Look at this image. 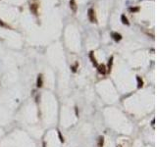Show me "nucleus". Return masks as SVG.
<instances>
[{
    "label": "nucleus",
    "mask_w": 157,
    "mask_h": 147,
    "mask_svg": "<svg viewBox=\"0 0 157 147\" xmlns=\"http://www.w3.org/2000/svg\"><path fill=\"white\" fill-rule=\"evenodd\" d=\"M87 15H88V19L91 23H96V18H95V13L93 11V9H88V12H87Z\"/></svg>",
    "instance_id": "1"
},
{
    "label": "nucleus",
    "mask_w": 157,
    "mask_h": 147,
    "mask_svg": "<svg viewBox=\"0 0 157 147\" xmlns=\"http://www.w3.org/2000/svg\"><path fill=\"white\" fill-rule=\"evenodd\" d=\"M96 68L98 70V73L101 74V75H105V74H106V66L104 64H99Z\"/></svg>",
    "instance_id": "2"
},
{
    "label": "nucleus",
    "mask_w": 157,
    "mask_h": 147,
    "mask_svg": "<svg viewBox=\"0 0 157 147\" xmlns=\"http://www.w3.org/2000/svg\"><path fill=\"white\" fill-rule=\"evenodd\" d=\"M111 36H112V38L115 40V41H120L121 39H122V35L120 34V33H111Z\"/></svg>",
    "instance_id": "3"
},
{
    "label": "nucleus",
    "mask_w": 157,
    "mask_h": 147,
    "mask_svg": "<svg viewBox=\"0 0 157 147\" xmlns=\"http://www.w3.org/2000/svg\"><path fill=\"white\" fill-rule=\"evenodd\" d=\"M89 59L91 60V63L93 64V66H94V67H97V66H98L97 61H96L95 57L93 56V51H90V52H89Z\"/></svg>",
    "instance_id": "4"
},
{
    "label": "nucleus",
    "mask_w": 157,
    "mask_h": 147,
    "mask_svg": "<svg viewBox=\"0 0 157 147\" xmlns=\"http://www.w3.org/2000/svg\"><path fill=\"white\" fill-rule=\"evenodd\" d=\"M103 144H104V137L100 135L97 139V147H103Z\"/></svg>",
    "instance_id": "5"
},
{
    "label": "nucleus",
    "mask_w": 157,
    "mask_h": 147,
    "mask_svg": "<svg viewBox=\"0 0 157 147\" xmlns=\"http://www.w3.org/2000/svg\"><path fill=\"white\" fill-rule=\"evenodd\" d=\"M70 7L73 10V12H75V13L77 12V4H76L75 0H71V1H70Z\"/></svg>",
    "instance_id": "6"
},
{
    "label": "nucleus",
    "mask_w": 157,
    "mask_h": 147,
    "mask_svg": "<svg viewBox=\"0 0 157 147\" xmlns=\"http://www.w3.org/2000/svg\"><path fill=\"white\" fill-rule=\"evenodd\" d=\"M36 86L39 88L42 86V76L41 75H38L37 77V81H36Z\"/></svg>",
    "instance_id": "7"
},
{
    "label": "nucleus",
    "mask_w": 157,
    "mask_h": 147,
    "mask_svg": "<svg viewBox=\"0 0 157 147\" xmlns=\"http://www.w3.org/2000/svg\"><path fill=\"white\" fill-rule=\"evenodd\" d=\"M137 82H138V88H141L143 86V81L140 77H137Z\"/></svg>",
    "instance_id": "8"
},
{
    "label": "nucleus",
    "mask_w": 157,
    "mask_h": 147,
    "mask_svg": "<svg viewBox=\"0 0 157 147\" xmlns=\"http://www.w3.org/2000/svg\"><path fill=\"white\" fill-rule=\"evenodd\" d=\"M121 21H122V23H123L124 24H126V26H129V24H130V23H129V21H128V18H127L125 15H122V16H121Z\"/></svg>",
    "instance_id": "9"
},
{
    "label": "nucleus",
    "mask_w": 157,
    "mask_h": 147,
    "mask_svg": "<svg viewBox=\"0 0 157 147\" xmlns=\"http://www.w3.org/2000/svg\"><path fill=\"white\" fill-rule=\"evenodd\" d=\"M113 59H114V57H113V56H111V58L109 59V62H108V71H110V70H111L112 63H113Z\"/></svg>",
    "instance_id": "10"
},
{
    "label": "nucleus",
    "mask_w": 157,
    "mask_h": 147,
    "mask_svg": "<svg viewBox=\"0 0 157 147\" xmlns=\"http://www.w3.org/2000/svg\"><path fill=\"white\" fill-rule=\"evenodd\" d=\"M129 11L130 12H138V11H140V8L139 7H131V8H129Z\"/></svg>",
    "instance_id": "11"
},
{
    "label": "nucleus",
    "mask_w": 157,
    "mask_h": 147,
    "mask_svg": "<svg viewBox=\"0 0 157 147\" xmlns=\"http://www.w3.org/2000/svg\"><path fill=\"white\" fill-rule=\"evenodd\" d=\"M58 131V137H59V139H60V142H64V137L62 136V133H61V131Z\"/></svg>",
    "instance_id": "12"
},
{
    "label": "nucleus",
    "mask_w": 157,
    "mask_h": 147,
    "mask_svg": "<svg viewBox=\"0 0 157 147\" xmlns=\"http://www.w3.org/2000/svg\"><path fill=\"white\" fill-rule=\"evenodd\" d=\"M36 8H37V6H35V5H31V10H33V11L35 12V14H36Z\"/></svg>",
    "instance_id": "13"
},
{
    "label": "nucleus",
    "mask_w": 157,
    "mask_h": 147,
    "mask_svg": "<svg viewBox=\"0 0 157 147\" xmlns=\"http://www.w3.org/2000/svg\"><path fill=\"white\" fill-rule=\"evenodd\" d=\"M78 63H76V65H75L74 67H71V69H72V71H73L74 73H75V72L77 71V68H78Z\"/></svg>",
    "instance_id": "14"
},
{
    "label": "nucleus",
    "mask_w": 157,
    "mask_h": 147,
    "mask_svg": "<svg viewBox=\"0 0 157 147\" xmlns=\"http://www.w3.org/2000/svg\"><path fill=\"white\" fill-rule=\"evenodd\" d=\"M0 26H1V27H4V28H7V26H6V24H5L1 20H0Z\"/></svg>",
    "instance_id": "15"
},
{
    "label": "nucleus",
    "mask_w": 157,
    "mask_h": 147,
    "mask_svg": "<svg viewBox=\"0 0 157 147\" xmlns=\"http://www.w3.org/2000/svg\"><path fill=\"white\" fill-rule=\"evenodd\" d=\"M75 111H76V116L78 117V107H75Z\"/></svg>",
    "instance_id": "16"
},
{
    "label": "nucleus",
    "mask_w": 157,
    "mask_h": 147,
    "mask_svg": "<svg viewBox=\"0 0 157 147\" xmlns=\"http://www.w3.org/2000/svg\"><path fill=\"white\" fill-rule=\"evenodd\" d=\"M154 122H155V120L153 119V120L151 121V126H152V127H154Z\"/></svg>",
    "instance_id": "17"
},
{
    "label": "nucleus",
    "mask_w": 157,
    "mask_h": 147,
    "mask_svg": "<svg viewBox=\"0 0 157 147\" xmlns=\"http://www.w3.org/2000/svg\"><path fill=\"white\" fill-rule=\"evenodd\" d=\"M117 147H122V146H121V145H118V146H117Z\"/></svg>",
    "instance_id": "18"
}]
</instances>
